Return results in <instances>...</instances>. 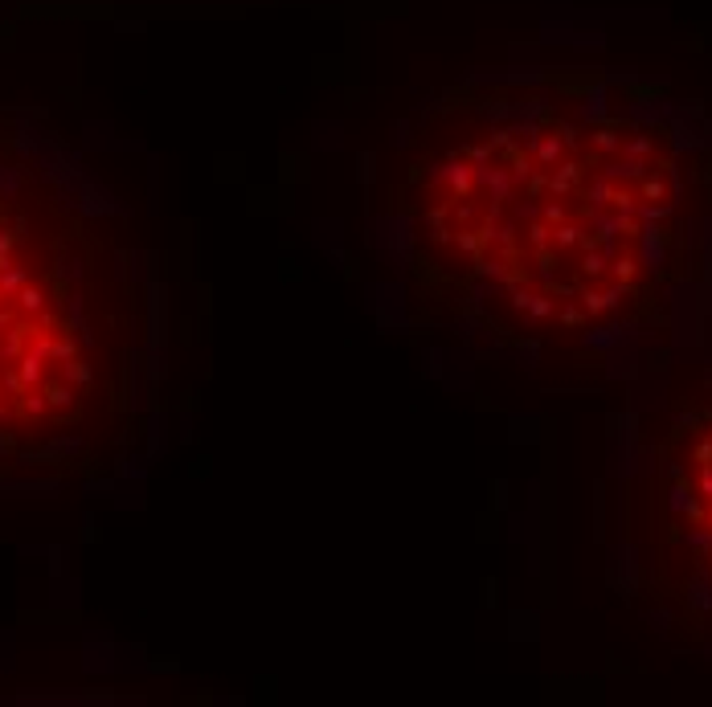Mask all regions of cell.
I'll list each match as a JSON object with an SVG mask.
<instances>
[{"label":"cell","mask_w":712,"mask_h":707,"mask_svg":"<svg viewBox=\"0 0 712 707\" xmlns=\"http://www.w3.org/2000/svg\"><path fill=\"white\" fill-rule=\"evenodd\" d=\"M140 258L78 172L0 127V478H91L143 425Z\"/></svg>","instance_id":"cell-1"}]
</instances>
